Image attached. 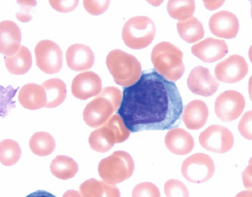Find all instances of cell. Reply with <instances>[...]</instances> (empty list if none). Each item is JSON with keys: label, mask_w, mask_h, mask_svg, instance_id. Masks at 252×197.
Segmentation results:
<instances>
[{"label": "cell", "mask_w": 252, "mask_h": 197, "mask_svg": "<svg viewBox=\"0 0 252 197\" xmlns=\"http://www.w3.org/2000/svg\"><path fill=\"white\" fill-rule=\"evenodd\" d=\"M30 148L34 154L40 157L49 156L56 148L53 136L46 132H35L30 138Z\"/></svg>", "instance_id": "484cf974"}, {"label": "cell", "mask_w": 252, "mask_h": 197, "mask_svg": "<svg viewBox=\"0 0 252 197\" xmlns=\"http://www.w3.org/2000/svg\"><path fill=\"white\" fill-rule=\"evenodd\" d=\"M49 3L56 11L60 13H69L76 9L79 3V1L78 0H65V1L52 0V1H49Z\"/></svg>", "instance_id": "d590c367"}, {"label": "cell", "mask_w": 252, "mask_h": 197, "mask_svg": "<svg viewBox=\"0 0 252 197\" xmlns=\"http://www.w3.org/2000/svg\"><path fill=\"white\" fill-rule=\"evenodd\" d=\"M235 197H252V190H246L240 192Z\"/></svg>", "instance_id": "ab89813d"}, {"label": "cell", "mask_w": 252, "mask_h": 197, "mask_svg": "<svg viewBox=\"0 0 252 197\" xmlns=\"http://www.w3.org/2000/svg\"><path fill=\"white\" fill-rule=\"evenodd\" d=\"M79 191L82 197H121L118 187L94 178L80 185Z\"/></svg>", "instance_id": "44dd1931"}, {"label": "cell", "mask_w": 252, "mask_h": 197, "mask_svg": "<svg viewBox=\"0 0 252 197\" xmlns=\"http://www.w3.org/2000/svg\"><path fill=\"white\" fill-rule=\"evenodd\" d=\"M215 171L214 161L208 155L197 153L183 163L181 172L187 181L193 184H203L210 180Z\"/></svg>", "instance_id": "52a82bcc"}, {"label": "cell", "mask_w": 252, "mask_h": 197, "mask_svg": "<svg viewBox=\"0 0 252 197\" xmlns=\"http://www.w3.org/2000/svg\"><path fill=\"white\" fill-rule=\"evenodd\" d=\"M26 197H56L53 194H50L46 191L39 190L37 192L32 193V194L28 195Z\"/></svg>", "instance_id": "74e56055"}, {"label": "cell", "mask_w": 252, "mask_h": 197, "mask_svg": "<svg viewBox=\"0 0 252 197\" xmlns=\"http://www.w3.org/2000/svg\"><path fill=\"white\" fill-rule=\"evenodd\" d=\"M19 100L26 109L35 110L45 107L47 98L41 85L30 83L22 86L19 92Z\"/></svg>", "instance_id": "ffe728a7"}, {"label": "cell", "mask_w": 252, "mask_h": 197, "mask_svg": "<svg viewBox=\"0 0 252 197\" xmlns=\"http://www.w3.org/2000/svg\"><path fill=\"white\" fill-rule=\"evenodd\" d=\"M228 47L222 40L207 38L191 47V53L205 63H213L224 57Z\"/></svg>", "instance_id": "9a60e30c"}, {"label": "cell", "mask_w": 252, "mask_h": 197, "mask_svg": "<svg viewBox=\"0 0 252 197\" xmlns=\"http://www.w3.org/2000/svg\"><path fill=\"white\" fill-rule=\"evenodd\" d=\"M251 4H252V6H251V15H252V1H251Z\"/></svg>", "instance_id": "7bdbcfd3"}, {"label": "cell", "mask_w": 252, "mask_h": 197, "mask_svg": "<svg viewBox=\"0 0 252 197\" xmlns=\"http://www.w3.org/2000/svg\"><path fill=\"white\" fill-rule=\"evenodd\" d=\"M21 6V11L17 13V18L19 21L22 23H28L33 17L31 15L32 8L35 7L37 2L35 1H17Z\"/></svg>", "instance_id": "e575fe53"}, {"label": "cell", "mask_w": 252, "mask_h": 197, "mask_svg": "<svg viewBox=\"0 0 252 197\" xmlns=\"http://www.w3.org/2000/svg\"><path fill=\"white\" fill-rule=\"evenodd\" d=\"M132 197H160L158 187L151 182H143L133 189Z\"/></svg>", "instance_id": "1f68e13d"}, {"label": "cell", "mask_w": 252, "mask_h": 197, "mask_svg": "<svg viewBox=\"0 0 252 197\" xmlns=\"http://www.w3.org/2000/svg\"><path fill=\"white\" fill-rule=\"evenodd\" d=\"M50 170L56 178L66 180L76 176L78 171V164L70 157L58 156L52 161Z\"/></svg>", "instance_id": "d4e9b609"}, {"label": "cell", "mask_w": 252, "mask_h": 197, "mask_svg": "<svg viewBox=\"0 0 252 197\" xmlns=\"http://www.w3.org/2000/svg\"><path fill=\"white\" fill-rule=\"evenodd\" d=\"M167 9L173 19L184 21L192 17L195 9V3L192 0H171Z\"/></svg>", "instance_id": "4316f807"}, {"label": "cell", "mask_w": 252, "mask_h": 197, "mask_svg": "<svg viewBox=\"0 0 252 197\" xmlns=\"http://www.w3.org/2000/svg\"><path fill=\"white\" fill-rule=\"evenodd\" d=\"M244 186L248 190H252V157L249 160V166L242 174Z\"/></svg>", "instance_id": "8d00e7d4"}, {"label": "cell", "mask_w": 252, "mask_h": 197, "mask_svg": "<svg viewBox=\"0 0 252 197\" xmlns=\"http://www.w3.org/2000/svg\"><path fill=\"white\" fill-rule=\"evenodd\" d=\"M134 168L132 156L125 151L120 150L100 161L98 171L104 182L116 185L130 178Z\"/></svg>", "instance_id": "5b68a950"}, {"label": "cell", "mask_w": 252, "mask_h": 197, "mask_svg": "<svg viewBox=\"0 0 252 197\" xmlns=\"http://www.w3.org/2000/svg\"><path fill=\"white\" fill-rule=\"evenodd\" d=\"M66 61L70 69L75 71H86L94 66V54L88 46L74 44L66 50Z\"/></svg>", "instance_id": "e0dca14e"}, {"label": "cell", "mask_w": 252, "mask_h": 197, "mask_svg": "<svg viewBox=\"0 0 252 197\" xmlns=\"http://www.w3.org/2000/svg\"><path fill=\"white\" fill-rule=\"evenodd\" d=\"M89 143L93 150L98 153L108 152L114 146L107 139L102 127L91 132Z\"/></svg>", "instance_id": "f546056e"}, {"label": "cell", "mask_w": 252, "mask_h": 197, "mask_svg": "<svg viewBox=\"0 0 252 197\" xmlns=\"http://www.w3.org/2000/svg\"><path fill=\"white\" fill-rule=\"evenodd\" d=\"M209 114L208 107L203 100H193L183 110V122L189 130H199L206 124Z\"/></svg>", "instance_id": "d6986e66"}, {"label": "cell", "mask_w": 252, "mask_h": 197, "mask_svg": "<svg viewBox=\"0 0 252 197\" xmlns=\"http://www.w3.org/2000/svg\"><path fill=\"white\" fill-rule=\"evenodd\" d=\"M123 97L124 94L119 88L114 86L104 88L84 108V122L93 128L103 126L112 114L120 108Z\"/></svg>", "instance_id": "7a4b0ae2"}, {"label": "cell", "mask_w": 252, "mask_h": 197, "mask_svg": "<svg viewBox=\"0 0 252 197\" xmlns=\"http://www.w3.org/2000/svg\"><path fill=\"white\" fill-rule=\"evenodd\" d=\"M106 66L115 82L124 87L134 85L142 75V65L135 56L116 49L106 58Z\"/></svg>", "instance_id": "277c9868"}, {"label": "cell", "mask_w": 252, "mask_h": 197, "mask_svg": "<svg viewBox=\"0 0 252 197\" xmlns=\"http://www.w3.org/2000/svg\"><path fill=\"white\" fill-rule=\"evenodd\" d=\"M114 132L118 143L126 141L130 135V130L127 128L122 116L118 114H114L104 124Z\"/></svg>", "instance_id": "f1b7e54d"}, {"label": "cell", "mask_w": 252, "mask_h": 197, "mask_svg": "<svg viewBox=\"0 0 252 197\" xmlns=\"http://www.w3.org/2000/svg\"><path fill=\"white\" fill-rule=\"evenodd\" d=\"M5 64L10 73L16 75L26 74L31 69L32 66L31 52L25 46H21L14 55L5 56Z\"/></svg>", "instance_id": "7402d4cb"}, {"label": "cell", "mask_w": 252, "mask_h": 197, "mask_svg": "<svg viewBox=\"0 0 252 197\" xmlns=\"http://www.w3.org/2000/svg\"><path fill=\"white\" fill-rule=\"evenodd\" d=\"M156 34L155 23L150 18L138 16L131 18L124 25L122 38L130 49H145L150 45Z\"/></svg>", "instance_id": "8992f818"}, {"label": "cell", "mask_w": 252, "mask_h": 197, "mask_svg": "<svg viewBox=\"0 0 252 197\" xmlns=\"http://www.w3.org/2000/svg\"><path fill=\"white\" fill-rule=\"evenodd\" d=\"M199 141L201 146L209 152L224 154L233 148L234 137L225 127L213 125L201 132Z\"/></svg>", "instance_id": "9c48e42d"}, {"label": "cell", "mask_w": 252, "mask_h": 197, "mask_svg": "<svg viewBox=\"0 0 252 197\" xmlns=\"http://www.w3.org/2000/svg\"><path fill=\"white\" fill-rule=\"evenodd\" d=\"M187 85L195 95L210 97L217 92L220 83L207 68L197 66L189 73Z\"/></svg>", "instance_id": "7c38bea8"}, {"label": "cell", "mask_w": 252, "mask_h": 197, "mask_svg": "<svg viewBox=\"0 0 252 197\" xmlns=\"http://www.w3.org/2000/svg\"><path fill=\"white\" fill-rule=\"evenodd\" d=\"M249 92L250 98L252 101V75L251 76V78H250L249 82Z\"/></svg>", "instance_id": "60d3db41"}, {"label": "cell", "mask_w": 252, "mask_h": 197, "mask_svg": "<svg viewBox=\"0 0 252 197\" xmlns=\"http://www.w3.org/2000/svg\"><path fill=\"white\" fill-rule=\"evenodd\" d=\"M22 151L19 144L15 140H2L0 145V160L3 165L13 166L21 158Z\"/></svg>", "instance_id": "83f0119b"}, {"label": "cell", "mask_w": 252, "mask_h": 197, "mask_svg": "<svg viewBox=\"0 0 252 197\" xmlns=\"http://www.w3.org/2000/svg\"><path fill=\"white\" fill-rule=\"evenodd\" d=\"M45 90L47 103L46 108H56L63 103L66 97V86L59 78L46 80L41 84Z\"/></svg>", "instance_id": "603a6c76"}, {"label": "cell", "mask_w": 252, "mask_h": 197, "mask_svg": "<svg viewBox=\"0 0 252 197\" xmlns=\"http://www.w3.org/2000/svg\"><path fill=\"white\" fill-rule=\"evenodd\" d=\"M182 51L172 43L164 41L157 44L151 52V62L155 71L169 81H177L185 73Z\"/></svg>", "instance_id": "3957f363"}, {"label": "cell", "mask_w": 252, "mask_h": 197, "mask_svg": "<svg viewBox=\"0 0 252 197\" xmlns=\"http://www.w3.org/2000/svg\"><path fill=\"white\" fill-rule=\"evenodd\" d=\"M102 91V80L94 71L78 74L72 80V95L78 99L84 100L97 96Z\"/></svg>", "instance_id": "4fadbf2b"}, {"label": "cell", "mask_w": 252, "mask_h": 197, "mask_svg": "<svg viewBox=\"0 0 252 197\" xmlns=\"http://www.w3.org/2000/svg\"><path fill=\"white\" fill-rule=\"evenodd\" d=\"M211 33L223 39H233L239 30V23L237 16L231 12L221 11L212 15L209 20Z\"/></svg>", "instance_id": "5bb4252c"}, {"label": "cell", "mask_w": 252, "mask_h": 197, "mask_svg": "<svg viewBox=\"0 0 252 197\" xmlns=\"http://www.w3.org/2000/svg\"><path fill=\"white\" fill-rule=\"evenodd\" d=\"M0 51L5 56L14 55L21 47L22 33L14 22L5 21L0 24Z\"/></svg>", "instance_id": "2e32d148"}, {"label": "cell", "mask_w": 252, "mask_h": 197, "mask_svg": "<svg viewBox=\"0 0 252 197\" xmlns=\"http://www.w3.org/2000/svg\"><path fill=\"white\" fill-rule=\"evenodd\" d=\"M36 64L46 74L61 71L63 66V52L57 44L50 40H42L35 48Z\"/></svg>", "instance_id": "ba28073f"}, {"label": "cell", "mask_w": 252, "mask_h": 197, "mask_svg": "<svg viewBox=\"0 0 252 197\" xmlns=\"http://www.w3.org/2000/svg\"><path fill=\"white\" fill-rule=\"evenodd\" d=\"M215 75L219 81L227 84L241 81L249 72V65L243 56L232 55L219 62L215 67Z\"/></svg>", "instance_id": "8fae6325"}, {"label": "cell", "mask_w": 252, "mask_h": 197, "mask_svg": "<svg viewBox=\"0 0 252 197\" xmlns=\"http://www.w3.org/2000/svg\"><path fill=\"white\" fill-rule=\"evenodd\" d=\"M118 110L132 132L168 130L181 124L183 104L174 82L154 69L143 72L134 85L124 88Z\"/></svg>", "instance_id": "6da1fadb"}, {"label": "cell", "mask_w": 252, "mask_h": 197, "mask_svg": "<svg viewBox=\"0 0 252 197\" xmlns=\"http://www.w3.org/2000/svg\"><path fill=\"white\" fill-rule=\"evenodd\" d=\"M177 31L180 37L188 43H194L202 39L205 30L202 24L195 17L178 22Z\"/></svg>", "instance_id": "cb8c5ba5"}, {"label": "cell", "mask_w": 252, "mask_h": 197, "mask_svg": "<svg viewBox=\"0 0 252 197\" xmlns=\"http://www.w3.org/2000/svg\"><path fill=\"white\" fill-rule=\"evenodd\" d=\"M164 193L167 197H189L188 188L176 179H171L165 183Z\"/></svg>", "instance_id": "4dcf8cb0"}, {"label": "cell", "mask_w": 252, "mask_h": 197, "mask_svg": "<svg viewBox=\"0 0 252 197\" xmlns=\"http://www.w3.org/2000/svg\"><path fill=\"white\" fill-rule=\"evenodd\" d=\"M110 1L108 0L104 1H88L84 0L83 1L85 9L92 15H100L107 11Z\"/></svg>", "instance_id": "d6a6232c"}, {"label": "cell", "mask_w": 252, "mask_h": 197, "mask_svg": "<svg viewBox=\"0 0 252 197\" xmlns=\"http://www.w3.org/2000/svg\"><path fill=\"white\" fill-rule=\"evenodd\" d=\"M249 55L250 60H251V63L252 64V45L251 46V48H250Z\"/></svg>", "instance_id": "b9f144b4"}, {"label": "cell", "mask_w": 252, "mask_h": 197, "mask_svg": "<svg viewBox=\"0 0 252 197\" xmlns=\"http://www.w3.org/2000/svg\"><path fill=\"white\" fill-rule=\"evenodd\" d=\"M63 197H82L79 192L75 190H68L63 194Z\"/></svg>", "instance_id": "f35d334b"}, {"label": "cell", "mask_w": 252, "mask_h": 197, "mask_svg": "<svg viewBox=\"0 0 252 197\" xmlns=\"http://www.w3.org/2000/svg\"><path fill=\"white\" fill-rule=\"evenodd\" d=\"M245 105V98L241 93L228 90L221 93L216 99L215 111L221 121L232 122L243 114Z\"/></svg>", "instance_id": "30bf717a"}, {"label": "cell", "mask_w": 252, "mask_h": 197, "mask_svg": "<svg viewBox=\"0 0 252 197\" xmlns=\"http://www.w3.org/2000/svg\"><path fill=\"white\" fill-rule=\"evenodd\" d=\"M238 129L244 138L252 140V110L244 114L240 120Z\"/></svg>", "instance_id": "836d02e7"}, {"label": "cell", "mask_w": 252, "mask_h": 197, "mask_svg": "<svg viewBox=\"0 0 252 197\" xmlns=\"http://www.w3.org/2000/svg\"><path fill=\"white\" fill-rule=\"evenodd\" d=\"M165 144L171 153L177 156L189 154L194 148V140L192 136L182 128L171 129L167 132Z\"/></svg>", "instance_id": "ac0fdd59"}]
</instances>
